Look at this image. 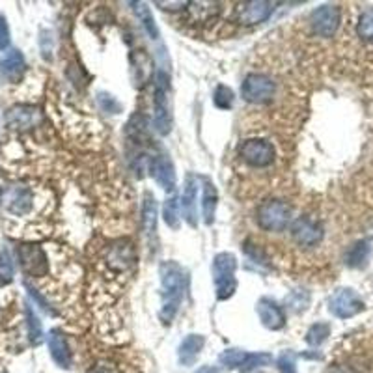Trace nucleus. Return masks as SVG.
Instances as JSON below:
<instances>
[{
  "label": "nucleus",
  "mask_w": 373,
  "mask_h": 373,
  "mask_svg": "<svg viewBox=\"0 0 373 373\" xmlns=\"http://www.w3.org/2000/svg\"><path fill=\"white\" fill-rule=\"evenodd\" d=\"M162 218H164V223L172 230L179 228V202L176 196H170V198H167V202H164Z\"/></svg>",
  "instance_id": "393cba45"
},
{
  "label": "nucleus",
  "mask_w": 373,
  "mask_h": 373,
  "mask_svg": "<svg viewBox=\"0 0 373 373\" xmlns=\"http://www.w3.org/2000/svg\"><path fill=\"white\" fill-rule=\"evenodd\" d=\"M274 4L273 2H265V0H251V2H243L239 8L235 10V19L239 24L252 27V24H260L265 22L269 17L273 15Z\"/></svg>",
  "instance_id": "f8f14e48"
},
{
  "label": "nucleus",
  "mask_w": 373,
  "mask_h": 373,
  "mask_svg": "<svg viewBox=\"0 0 373 373\" xmlns=\"http://www.w3.org/2000/svg\"><path fill=\"white\" fill-rule=\"evenodd\" d=\"M329 310L332 316L340 319L355 318L357 314L364 310V301L358 297L357 291L353 290H338L335 295L330 297Z\"/></svg>",
  "instance_id": "1a4fd4ad"
},
{
  "label": "nucleus",
  "mask_w": 373,
  "mask_h": 373,
  "mask_svg": "<svg viewBox=\"0 0 373 373\" xmlns=\"http://www.w3.org/2000/svg\"><path fill=\"white\" fill-rule=\"evenodd\" d=\"M99 103L101 106L105 108V111L112 112V114H116V112H120V103H118L112 95H106V94H99Z\"/></svg>",
  "instance_id": "2f4dec72"
},
{
  "label": "nucleus",
  "mask_w": 373,
  "mask_h": 373,
  "mask_svg": "<svg viewBox=\"0 0 373 373\" xmlns=\"http://www.w3.org/2000/svg\"><path fill=\"white\" fill-rule=\"evenodd\" d=\"M27 321L30 340H32V344H39V342H41V336H43V330H41V323H39L38 316L34 314L32 308H27Z\"/></svg>",
  "instance_id": "c85d7f7f"
},
{
  "label": "nucleus",
  "mask_w": 373,
  "mask_h": 373,
  "mask_svg": "<svg viewBox=\"0 0 373 373\" xmlns=\"http://www.w3.org/2000/svg\"><path fill=\"white\" fill-rule=\"evenodd\" d=\"M357 32H358V36L364 39V41L373 43V8L364 10L363 15L358 17Z\"/></svg>",
  "instance_id": "a878e982"
},
{
  "label": "nucleus",
  "mask_w": 373,
  "mask_h": 373,
  "mask_svg": "<svg viewBox=\"0 0 373 373\" xmlns=\"http://www.w3.org/2000/svg\"><path fill=\"white\" fill-rule=\"evenodd\" d=\"M90 373H114V372H112V368H108L106 364H99V366H95Z\"/></svg>",
  "instance_id": "f704fd0d"
},
{
  "label": "nucleus",
  "mask_w": 373,
  "mask_h": 373,
  "mask_svg": "<svg viewBox=\"0 0 373 373\" xmlns=\"http://www.w3.org/2000/svg\"><path fill=\"white\" fill-rule=\"evenodd\" d=\"M213 284H215V293L218 301H226L234 295L237 290V258L232 252H220L213 258Z\"/></svg>",
  "instance_id": "f03ea898"
},
{
  "label": "nucleus",
  "mask_w": 373,
  "mask_h": 373,
  "mask_svg": "<svg viewBox=\"0 0 373 373\" xmlns=\"http://www.w3.org/2000/svg\"><path fill=\"white\" fill-rule=\"evenodd\" d=\"M256 312L262 319L263 327L271 330H280L286 325V314L282 307H279L273 299L262 297L256 304Z\"/></svg>",
  "instance_id": "2eb2a0df"
},
{
  "label": "nucleus",
  "mask_w": 373,
  "mask_h": 373,
  "mask_svg": "<svg viewBox=\"0 0 373 373\" xmlns=\"http://www.w3.org/2000/svg\"><path fill=\"white\" fill-rule=\"evenodd\" d=\"M370 252H372V246L368 241H358L346 254V263L349 267H363L368 262Z\"/></svg>",
  "instance_id": "5701e85b"
},
{
  "label": "nucleus",
  "mask_w": 373,
  "mask_h": 373,
  "mask_svg": "<svg viewBox=\"0 0 373 373\" xmlns=\"http://www.w3.org/2000/svg\"><path fill=\"white\" fill-rule=\"evenodd\" d=\"M8 45H10V28L4 17H0V50L8 49Z\"/></svg>",
  "instance_id": "473e14b6"
},
{
  "label": "nucleus",
  "mask_w": 373,
  "mask_h": 373,
  "mask_svg": "<svg viewBox=\"0 0 373 373\" xmlns=\"http://www.w3.org/2000/svg\"><path fill=\"white\" fill-rule=\"evenodd\" d=\"M151 178L161 185L164 190L172 192L176 189V170H174L172 161L167 155H155L150 159Z\"/></svg>",
  "instance_id": "4468645a"
},
{
  "label": "nucleus",
  "mask_w": 373,
  "mask_h": 373,
  "mask_svg": "<svg viewBox=\"0 0 373 373\" xmlns=\"http://www.w3.org/2000/svg\"><path fill=\"white\" fill-rule=\"evenodd\" d=\"M190 2H183V0H179V2H155V6H159V8H162V10H183V8H187Z\"/></svg>",
  "instance_id": "72a5a7b5"
},
{
  "label": "nucleus",
  "mask_w": 373,
  "mask_h": 373,
  "mask_svg": "<svg viewBox=\"0 0 373 373\" xmlns=\"http://www.w3.org/2000/svg\"><path fill=\"white\" fill-rule=\"evenodd\" d=\"M22 71H24V56L21 55V50H6L2 58H0V73H2V77L8 78V80H17V78L21 77Z\"/></svg>",
  "instance_id": "f3484780"
},
{
  "label": "nucleus",
  "mask_w": 373,
  "mask_h": 373,
  "mask_svg": "<svg viewBox=\"0 0 373 373\" xmlns=\"http://www.w3.org/2000/svg\"><path fill=\"white\" fill-rule=\"evenodd\" d=\"M11 276H13L11 265L8 262H6L4 256H0V286L10 284Z\"/></svg>",
  "instance_id": "7c9ffc66"
},
{
  "label": "nucleus",
  "mask_w": 373,
  "mask_h": 373,
  "mask_svg": "<svg viewBox=\"0 0 373 373\" xmlns=\"http://www.w3.org/2000/svg\"><path fill=\"white\" fill-rule=\"evenodd\" d=\"M0 204L11 217H22L34 211L36 192L27 183H10L0 189Z\"/></svg>",
  "instance_id": "7ed1b4c3"
},
{
  "label": "nucleus",
  "mask_w": 373,
  "mask_h": 373,
  "mask_svg": "<svg viewBox=\"0 0 373 373\" xmlns=\"http://www.w3.org/2000/svg\"><path fill=\"white\" fill-rule=\"evenodd\" d=\"M310 24L319 38H332L340 27V8L332 4L319 6L310 15Z\"/></svg>",
  "instance_id": "9d476101"
},
{
  "label": "nucleus",
  "mask_w": 373,
  "mask_h": 373,
  "mask_svg": "<svg viewBox=\"0 0 373 373\" xmlns=\"http://www.w3.org/2000/svg\"><path fill=\"white\" fill-rule=\"evenodd\" d=\"M196 198H198V179H196L195 176H187L183 187V196H181V209H183V218L192 228L198 226Z\"/></svg>",
  "instance_id": "dca6fc26"
},
{
  "label": "nucleus",
  "mask_w": 373,
  "mask_h": 373,
  "mask_svg": "<svg viewBox=\"0 0 373 373\" xmlns=\"http://www.w3.org/2000/svg\"><path fill=\"white\" fill-rule=\"evenodd\" d=\"M39 120V112L34 108V106L28 105H21L15 106V108H11L8 112V123H10V127L15 129H30L34 127Z\"/></svg>",
  "instance_id": "a211bd4d"
},
{
  "label": "nucleus",
  "mask_w": 373,
  "mask_h": 373,
  "mask_svg": "<svg viewBox=\"0 0 373 373\" xmlns=\"http://www.w3.org/2000/svg\"><path fill=\"white\" fill-rule=\"evenodd\" d=\"M106 267L116 271V273H125L127 269L133 267L134 263V252L133 246L129 243H114V245L106 251L105 254Z\"/></svg>",
  "instance_id": "ddd939ff"
},
{
  "label": "nucleus",
  "mask_w": 373,
  "mask_h": 373,
  "mask_svg": "<svg viewBox=\"0 0 373 373\" xmlns=\"http://www.w3.org/2000/svg\"><path fill=\"white\" fill-rule=\"evenodd\" d=\"M159 274H161L162 286L161 319L164 323H170L183 302L187 276H185L183 267L176 262H162L159 267Z\"/></svg>",
  "instance_id": "f257e3e1"
},
{
  "label": "nucleus",
  "mask_w": 373,
  "mask_h": 373,
  "mask_svg": "<svg viewBox=\"0 0 373 373\" xmlns=\"http://www.w3.org/2000/svg\"><path fill=\"white\" fill-rule=\"evenodd\" d=\"M330 332V327L327 323H316L310 327L307 335V342L310 346H319V344H323L327 340V336Z\"/></svg>",
  "instance_id": "cd10ccee"
},
{
  "label": "nucleus",
  "mask_w": 373,
  "mask_h": 373,
  "mask_svg": "<svg viewBox=\"0 0 373 373\" xmlns=\"http://www.w3.org/2000/svg\"><path fill=\"white\" fill-rule=\"evenodd\" d=\"M239 157L248 167L267 168L274 162V148L267 140L248 139L239 146Z\"/></svg>",
  "instance_id": "0eeeda50"
},
{
  "label": "nucleus",
  "mask_w": 373,
  "mask_h": 373,
  "mask_svg": "<svg viewBox=\"0 0 373 373\" xmlns=\"http://www.w3.org/2000/svg\"><path fill=\"white\" fill-rule=\"evenodd\" d=\"M276 94V83L269 75L251 73L241 84V97L252 105H263Z\"/></svg>",
  "instance_id": "39448f33"
},
{
  "label": "nucleus",
  "mask_w": 373,
  "mask_h": 373,
  "mask_svg": "<svg viewBox=\"0 0 373 373\" xmlns=\"http://www.w3.org/2000/svg\"><path fill=\"white\" fill-rule=\"evenodd\" d=\"M217 202V189H215V185H213L209 179H206V181H204V192H202V215H204V223H206L207 226H211L213 220H215Z\"/></svg>",
  "instance_id": "aec40b11"
},
{
  "label": "nucleus",
  "mask_w": 373,
  "mask_h": 373,
  "mask_svg": "<svg viewBox=\"0 0 373 373\" xmlns=\"http://www.w3.org/2000/svg\"><path fill=\"white\" fill-rule=\"evenodd\" d=\"M19 265L28 276H45L49 273V258L38 245H21L17 248Z\"/></svg>",
  "instance_id": "6e6552de"
},
{
  "label": "nucleus",
  "mask_w": 373,
  "mask_h": 373,
  "mask_svg": "<svg viewBox=\"0 0 373 373\" xmlns=\"http://www.w3.org/2000/svg\"><path fill=\"white\" fill-rule=\"evenodd\" d=\"M49 349L52 358L60 364L62 368H69V364H71V351H69V346H67L66 336L62 335L60 330H52L49 335Z\"/></svg>",
  "instance_id": "6ab92c4d"
},
{
  "label": "nucleus",
  "mask_w": 373,
  "mask_h": 373,
  "mask_svg": "<svg viewBox=\"0 0 373 373\" xmlns=\"http://www.w3.org/2000/svg\"><path fill=\"white\" fill-rule=\"evenodd\" d=\"M308 301H310V297H308V293H304L302 295L301 291H293L290 297H286V304L291 308V310H304L308 304Z\"/></svg>",
  "instance_id": "c756f323"
},
{
  "label": "nucleus",
  "mask_w": 373,
  "mask_h": 373,
  "mask_svg": "<svg viewBox=\"0 0 373 373\" xmlns=\"http://www.w3.org/2000/svg\"><path fill=\"white\" fill-rule=\"evenodd\" d=\"M323 228L310 217H299L295 223L291 224V237L299 246L310 248L318 246L323 239Z\"/></svg>",
  "instance_id": "9b49d317"
},
{
  "label": "nucleus",
  "mask_w": 373,
  "mask_h": 373,
  "mask_svg": "<svg viewBox=\"0 0 373 373\" xmlns=\"http://www.w3.org/2000/svg\"><path fill=\"white\" fill-rule=\"evenodd\" d=\"M134 6H136V15H139L140 22H142V27H144L146 32L150 34L151 39H159V30H157V24H155V21H153V15H151L148 4L139 2V4H134Z\"/></svg>",
  "instance_id": "b1692460"
},
{
  "label": "nucleus",
  "mask_w": 373,
  "mask_h": 373,
  "mask_svg": "<svg viewBox=\"0 0 373 373\" xmlns=\"http://www.w3.org/2000/svg\"><path fill=\"white\" fill-rule=\"evenodd\" d=\"M168 75L164 71L157 73L155 78V103H153V127L161 136H167L172 131L170 112H168Z\"/></svg>",
  "instance_id": "423d86ee"
},
{
  "label": "nucleus",
  "mask_w": 373,
  "mask_h": 373,
  "mask_svg": "<svg viewBox=\"0 0 373 373\" xmlns=\"http://www.w3.org/2000/svg\"><path fill=\"white\" fill-rule=\"evenodd\" d=\"M204 346V336L189 335L179 346V360L183 364H192Z\"/></svg>",
  "instance_id": "4be33fe9"
},
{
  "label": "nucleus",
  "mask_w": 373,
  "mask_h": 373,
  "mask_svg": "<svg viewBox=\"0 0 373 373\" xmlns=\"http://www.w3.org/2000/svg\"><path fill=\"white\" fill-rule=\"evenodd\" d=\"M256 220L265 232H284L291 223V207L286 202L269 198L258 207Z\"/></svg>",
  "instance_id": "20e7f679"
},
{
  "label": "nucleus",
  "mask_w": 373,
  "mask_h": 373,
  "mask_svg": "<svg viewBox=\"0 0 373 373\" xmlns=\"http://www.w3.org/2000/svg\"><path fill=\"white\" fill-rule=\"evenodd\" d=\"M142 228L148 239H153L157 232V204L155 198L148 192L144 196V204H142Z\"/></svg>",
  "instance_id": "412c9836"
},
{
  "label": "nucleus",
  "mask_w": 373,
  "mask_h": 373,
  "mask_svg": "<svg viewBox=\"0 0 373 373\" xmlns=\"http://www.w3.org/2000/svg\"><path fill=\"white\" fill-rule=\"evenodd\" d=\"M213 103L217 108H223V111H228L234 105V92L224 86V84H218L215 94H213Z\"/></svg>",
  "instance_id": "bb28decb"
}]
</instances>
